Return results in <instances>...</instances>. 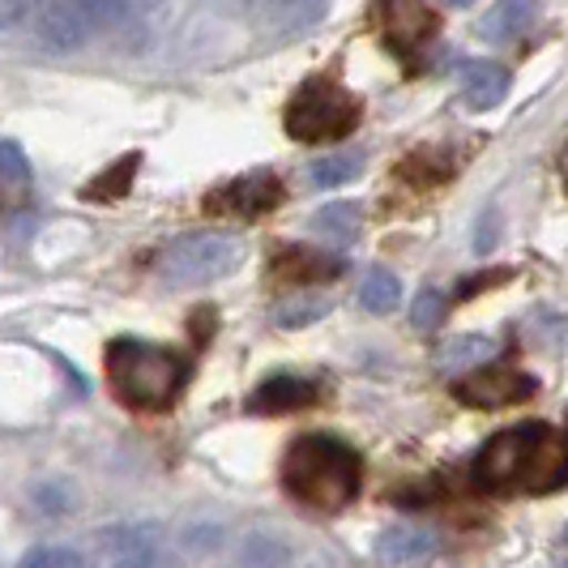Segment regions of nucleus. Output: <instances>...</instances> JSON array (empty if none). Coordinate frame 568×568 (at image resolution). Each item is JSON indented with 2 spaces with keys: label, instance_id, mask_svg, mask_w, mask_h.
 <instances>
[{
  "label": "nucleus",
  "instance_id": "nucleus-1",
  "mask_svg": "<svg viewBox=\"0 0 568 568\" xmlns=\"http://www.w3.org/2000/svg\"><path fill=\"white\" fill-rule=\"evenodd\" d=\"M568 484V445L547 424L505 427L475 457V487L484 491H556Z\"/></svg>",
  "mask_w": 568,
  "mask_h": 568
},
{
  "label": "nucleus",
  "instance_id": "nucleus-2",
  "mask_svg": "<svg viewBox=\"0 0 568 568\" xmlns=\"http://www.w3.org/2000/svg\"><path fill=\"white\" fill-rule=\"evenodd\" d=\"M359 454L338 436H300L283 457V484L308 509H342L359 491Z\"/></svg>",
  "mask_w": 568,
  "mask_h": 568
},
{
  "label": "nucleus",
  "instance_id": "nucleus-3",
  "mask_svg": "<svg viewBox=\"0 0 568 568\" xmlns=\"http://www.w3.org/2000/svg\"><path fill=\"white\" fill-rule=\"evenodd\" d=\"M108 381L120 394V402L138 406V410H159L171 406L175 394L189 381V364L168 351L142 338H115L108 346Z\"/></svg>",
  "mask_w": 568,
  "mask_h": 568
},
{
  "label": "nucleus",
  "instance_id": "nucleus-4",
  "mask_svg": "<svg viewBox=\"0 0 568 568\" xmlns=\"http://www.w3.org/2000/svg\"><path fill=\"white\" fill-rule=\"evenodd\" d=\"M244 261V244L227 231H197L180 235L159 253V283L171 291H197L219 278H227Z\"/></svg>",
  "mask_w": 568,
  "mask_h": 568
},
{
  "label": "nucleus",
  "instance_id": "nucleus-5",
  "mask_svg": "<svg viewBox=\"0 0 568 568\" xmlns=\"http://www.w3.org/2000/svg\"><path fill=\"white\" fill-rule=\"evenodd\" d=\"M359 115H364V103L346 85L313 78L286 103V133L295 142H338L359 124Z\"/></svg>",
  "mask_w": 568,
  "mask_h": 568
},
{
  "label": "nucleus",
  "instance_id": "nucleus-6",
  "mask_svg": "<svg viewBox=\"0 0 568 568\" xmlns=\"http://www.w3.org/2000/svg\"><path fill=\"white\" fill-rule=\"evenodd\" d=\"M278 201H283L278 175H274V171H248V175H240V180L219 184V189L205 197V210L219 214V219H256V214H270Z\"/></svg>",
  "mask_w": 568,
  "mask_h": 568
},
{
  "label": "nucleus",
  "instance_id": "nucleus-7",
  "mask_svg": "<svg viewBox=\"0 0 568 568\" xmlns=\"http://www.w3.org/2000/svg\"><path fill=\"white\" fill-rule=\"evenodd\" d=\"M376 27L394 52L410 57L436 34V13L427 9V0H376Z\"/></svg>",
  "mask_w": 568,
  "mask_h": 568
},
{
  "label": "nucleus",
  "instance_id": "nucleus-8",
  "mask_svg": "<svg viewBox=\"0 0 568 568\" xmlns=\"http://www.w3.org/2000/svg\"><path fill=\"white\" fill-rule=\"evenodd\" d=\"M34 22V39L43 52H78L85 39H90V18H85L82 0H43L39 13L30 18Z\"/></svg>",
  "mask_w": 568,
  "mask_h": 568
},
{
  "label": "nucleus",
  "instance_id": "nucleus-9",
  "mask_svg": "<svg viewBox=\"0 0 568 568\" xmlns=\"http://www.w3.org/2000/svg\"><path fill=\"white\" fill-rule=\"evenodd\" d=\"M535 389H539V381L535 376H526V372H513V368H475L466 381H457V402H466V406H509V402H526L535 398Z\"/></svg>",
  "mask_w": 568,
  "mask_h": 568
},
{
  "label": "nucleus",
  "instance_id": "nucleus-10",
  "mask_svg": "<svg viewBox=\"0 0 568 568\" xmlns=\"http://www.w3.org/2000/svg\"><path fill=\"white\" fill-rule=\"evenodd\" d=\"M509 85H513V73L505 64H496V60H470V64H462V99L475 112L500 108L509 99Z\"/></svg>",
  "mask_w": 568,
  "mask_h": 568
},
{
  "label": "nucleus",
  "instance_id": "nucleus-11",
  "mask_svg": "<svg viewBox=\"0 0 568 568\" xmlns=\"http://www.w3.org/2000/svg\"><path fill=\"white\" fill-rule=\"evenodd\" d=\"M539 18V0H496L479 18V39L487 43H513Z\"/></svg>",
  "mask_w": 568,
  "mask_h": 568
},
{
  "label": "nucleus",
  "instance_id": "nucleus-12",
  "mask_svg": "<svg viewBox=\"0 0 568 568\" xmlns=\"http://www.w3.org/2000/svg\"><path fill=\"white\" fill-rule=\"evenodd\" d=\"M342 265L338 256L329 253H313V248H286V253L274 256V274L283 278V283H325V278H338Z\"/></svg>",
  "mask_w": 568,
  "mask_h": 568
},
{
  "label": "nucleus",
  "instance_id": "nucleus-13",
  "mask_svg": "<svg viewBox=\"0 0 568 568\" xmlns=\"http://www.w3.org/2000/svg\"><path fill=\"white\" fill-rule=\"evenodd\" d=\"M313 398L316 389L308 381H300V376H274V381H265L253 398H248V410H256V415H283V410L313 406Z\"/></svg>",
  "mask_w": 568,
  "mask_h": 568
},
{
  "label": "nucleus",
  "instance_id": "nucleus-14",
  "mask_svg": "<svg viewBox=\"0 0 568 568\" xmlns=\"http://www.w3.org/2000/svg\"><path fill=\"white\" fill-rule=\"evenodd\" d=\"M500 355V342L487 338V334H462L449 338L436 351V368L440 372H475L479 364H491Z\"/></svg>",
  "mask_w": 568,
  "mask_h": 568
},
{
  "label": "nucleus",
  "instance_id": "nucleus-15",
  "mask_svg": "<svg viewBox=\"0 0 568 568\" xmlns=\"http://www.w3.org/2000/svg\"><path fill=\"white\" fill-rule=\"evenodd\" d=\"M334 313V295H321V291H291L274 304V325L278 329H308L316 321Z\"/></svg>",
  "mask_w": 568,
  "mask_h": 568
},
{
  "label": "nucleus",
  "instance_id": "nucleus-16",
  "mask_svg": "<svg viewBox=\"0 0 568 568\" xmlns=\"http://www.w3.org/2000/svg\"><path fill=\"white\" fill-rule=\"evenodd\" d=\"M359 227H364V214L355 201H329L325 210L313 214V231L329 244H355Z\"/></svg>",
  "mask_w": 568,
  "mask_h": 568
},
{
  "label": "nucleus",
  "instance_id": "nucleus-17",
  "mask_svg": "<svg viewBox=\"0 0 568 568\" xmlns=\"http://www.w3.org/2000/svg\"><path fill=\"white\" fill-rule=\"evenodd\" d=\"M432 547H436L432 535L398 526V530H385V535L376 539V560H381V565H415V560L432 556Z\"/></svg>",
  "mask_w": 568,
  "mask_h": 568
},
{
  "label": "nucleus",
  "instance_id": "nucleus-18",
  "mask_svg": "<svg viewBox=\"0 0 568 568\" xmlns=\"http://www.w3.org/2000/svg\"><path fill=\"white\" fill-rule=\"evenodd\" d=\"M142 168V154H124V159H115L112 168L103 171V175H94L90 184L82 189L85 201H112V197H124L129 193V184H133V175Z\"/></svg>",
  "mask_w": 568,
  "mask_h": 568
},
{
  "label": "nucleus",
  "instance_id": "nucleus-19",
  "mask_svg": "<svg viewBox=\"0 0 568 568\" xmlns=\"http://www.w3.org/2000/svg\"><path fill=\"white\" fill-rule=\"evenodd\" d=\"M402 300V283L398 274H389L385 265H372L368 274H364V283H359V304L368 308V313H394Z\"/></svg>",
  "mask_w": 568,
  "mask_h": 568
},
{
  "label": "nucleus",
  "instance_id": "nucleus-20",
  "mask_svg": "<svg viewBox=\"0 0 568 568\" xmlns=\"http://www.w3.org/2000/svg\"><path fill=\"white\" fill-rule=\"evenodd\" d=\"M359 171H364V154H359V150H342V154L316 159L313 168H308V180H313L316 189H342V184H351Z\"/></svg>",
  "mask_w": 568,
  "mask_h": 568
},
{
  "label": "nucleus",
  "instance_id": "nucleus-21",
  "mask_svg": "<svg viewBox=\"0 0 568 568\" xmlns=\"http://www.w3.org/2000/svg\"><path fill=\"white\" fill-rule=\"evenodd\" d=\"M85 18L94 30H108V34H124V30L138 27V4L133 0H82Z\"/></svg>",
  "mask_w": 568,
  "mask_h": 568
},
{
  "label": "nucleus",
  "instance_id": "nucleus-22",
  "mask_svg": "<svg viewBox=\"0 0 568 568\" xmlns=\"http://www.w3.org/2000/svg\"><path fill=\"white\" fill-rule=\"evenodd\" d=\"M278 27H313L321 22V13L329 9V0H256Z\"/></svg>",
  "mask_w": 568,
  "mask_h": 568
},
{
  "label": "nucleus",
  "instance_id": "nucleus-23",
  "mask_svg": "<svg viewBox=\"0 0 568 568\" xmlns=\"http://www.w3.org/2000/svg\"><path fill=\"white\" fill-rule=\"evenodd\" d=\"M445 154L436 150H419V154H410L406 159V168H402V175L410 180V184H419V189H427V184H440V180H449L454 175V163H440Z\"/></svg>",
  "mask_w": 568,
  "mask_h": 568
},
{
  "label": "nucleus",
  "instance_id": "nucleus-24",
  "mask_svg": "<svg viewBox=\"0 0 568 568\" xmlns=\"http://www.w3.org/2000/svg\"><path fill=\"white\" fill-rule=\"evenodd\" d=\"M18 568H85V560L82 551H73V547L43 542V547H30L27 556L18 560Z\"/></svg>",
  "mask_w": 568,
  "mask_h": 568
},
{
  "label": "nucleus",
  "instance_id": "nucleus-25",
  "mask_svg": "<svg viewBox=\"0 0 568 568\" xmlns=\"http://www.w3.org/2000/svg\"><path fill=\"white\" fill-rule=\"evenodd\" d=\"M445 313H449L445 295H440L436 286H427V291H419V300H415V308H410V325H415V329H436V325L445 321Z\"/></svg>",
  "mask_w": 568,
  "mask_h": 568
},
{
  "label": "nucleus",
  "instance_id": "nucleus-26",
  "mask_svg": "<svg viewBox=\"0 0 568 568\" xmlns=\"http://www.w3.org/2000/svg\"><path fill=\"white\" fill-rule=\"evenodd\" d=\"M0 180H13V184L30 180V163L18 142H0Z\"/></svg>",
  "mask_w": 568,
  "mask_h": 568
},
{
  "label": "nucleus",
  "instance_id": "nucleus-27",
  "mask_svg": "<svg viewBox=\"0 0 568 568\" xmlns=\"http://www.w3.org/2000/svg\"><path fill=\"white\" fill-rule=\"evenodd\" d=\"M43 0H0V30H13L39 13Z\"/></svg>",
  "mask_w": 568,
  "mask_h": 568
},
{
  "label": "nucleus",
  "instance_id": "nucleus-28",
  "mask_svg": "<svg viewBox=\"0 0 568 568\" xmlns=\"http://www.w3.org/2000/svg\"><path fill=\"white\" fill-rule=\"evenodd\" d=\"M491 244H496V210H487L484 219H479V231H475V253H491Z\"/></svg>",
  "mask_w": 568,
  "mask_h": 568
},
{
  "label": "nucleus",
  "instance_id": "nucleus-29",
  "mask_svg": "<svg viewBox=\"0 0 568 568\" xmlns=\"http://www.w3.org/2000/svg\"><path fill=\"white\" fill-rule=\"evenodd\" d=\"M133 4H138V13H159L168 0H133Z\"/></svg>",
  "mask_w": 568,
  "mask_h": 568
},
{
  "label": "nucleus",
  "instance_id": "nucleus-30",
  "mask_svg": "<svg viewBox=\"0 0 568 568\" xmlns=\"http://www.w3.org/2000/svg\"><path fill=\"white\" fill-rule=\"evenodd\" d=\"M560 168H565V175H568V145H565V154H560Z\"/></svg>",
  "mask_w": 568,
  "mask_h": 568
},
{
  "label": "nucleus",
  "instance_id": "nucleus-31",
  "mask_svg": "<svg viewBox=\"0 0 568 568\" xmlns=\"http://www.w3.org/2000/svg\"><path fill=\"white\" fill-rule=\"evenodd\" d=\"M449 4H466V0H449Z\"/></svg>",
  "mask_w": 568,
  "mask_h": 568
},
{
  "label": "nucleus",
  "instance_id": "nucleus-32",
  "mask_svg": "<svg viewBox=\"0 0 568 568\" xmlns=\"http://www.w3.org/2000/svg\"><path fill=\"white\" fill-rule=\"evenodd\" d=\"M565 539H568V530H565Z\"/></svg>",
  "mask_w": 568,
  "mask_h": 568
}]
</instances>
